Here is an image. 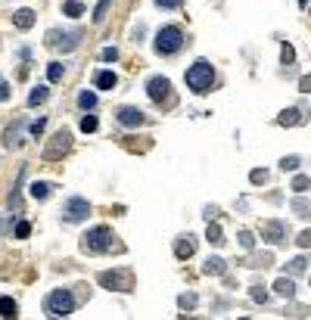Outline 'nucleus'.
I'll return each instance as SVG.
<instances>
[{"instance_id":"f257e3e1","label":"nucleus","mask_w":311,"mask_h":320,"mask_svg":"<svg viewBox=\"0 0 311 320\" xmlns=\"http://www.w3.org/2000/svg\"><path fill=\"white\" fill-rule=\"evenodd\" d=\"M184 81H187V87H190L193 94H206L209 87H212V81H215V68H212V62H209V59H196V62L187 68Z\"/></svg>"},{"instance_id":"f03ea898","label":"nucleus","mask_w":311,"mask_h":320,"mask_svg":"<svg viewBox=\"0 0 311 320\" xmlns=\"http://www.w3.org/2000/svg\"><path fill=\"white\" fill-rule=\"evenodd\" d=\"M156 53L159 56H171V53H177L180 47H184V31H180L177 25H165V28H159L156 34Z\"/></svg>"},{"instance_id":"7ed1b4c3","label":"nucleus","mask_w":311,"mask_h":320,"mask_svg":"<svg viewBox=\"0 0 311 320\" xmlns=\"http://www.w3.org/2000/svg\"><path fill=\"white\" fill-rule=\"evenodd\" d=\"M112 230L109 227H94V230H87V233L81 236V249L84 252H109V249H112Z\"/></svg>"},{"instance_id":"20e7f679","label":"nucleus","mask_w":311,"mask_h":320,"mask_svg":"<svg viewBox=\"0 0 311 320\" xmlns=\"http://www.w3.org/2000/svg\"><path fill=\"white\" fill-rule=\"evenodd\" d=\"M72 311H75V295L69 289H53L47 295V314L50 317H69Z\"/></svg>"},{"instance_id":"39448f33","label":"nucleus","mask_w":311,"mask_h":320,"mask_svg":"<svg viewBox=\"0 0 311 320\" xmlns=\"http://www.w3.org/2000/svg\"><path fill=\"white\" fill-rule=\"evenodd\" d=\"M69 149H72V134L69 131H56L53 140L47 143V149H44V158L47 162H56V158H63Z\"/></svg>"},{"instance_id":"423d86ee","label":"nucleus","mask_w":311,"mask_h":320,"mask_svg":"<svg viewBox=\"0 0 311 320\" xmlns=\"http://www.w3.org/2000/svg\"><path fill=\"white\" fill-rule=\"evenodd\" d=\"M87 215H90V202H87V199H81V196H72V199L63 205V218H66V221H72V224L84 221Z\"/></svg>"},{"instance_id":"0eeeda50","label":"nucleus","mask_w":311,"mask_h":320,"mask_svg":"<svg viewBox=\"0 0 311 320\" xmlns=\"http://www.w3.org/2000/svg\"><path fill=\"white\" fill-rule=\"evenodd\" d=\"M100 283L106 289L128 292V289H131V271H106V274H100Z\"/></svg>"},{"instance_id":"6e6552de","label":"nucleus","mask_w":311,"mask_h":320,"mask_svg":"<svg viewBox=\"0 0 311 320\" xmlns=\"http://www.w3.org/2000/svg\"><path fill=\"white\" fill-rule=\"evenodd\" d=\"M78 41H81V34L78 31H47V47H63L66 53L69 50H75L78 47Z\"/></svg>"},{"instance_id":"1a4fd4ad","label":"nucleus","mask_w":311,"mask_h":320,"mask_svg":"<svg viewBox=\"0 0 311 320\" xmlns=\"http://www.w3.org/2000/svg\"><path fill=\"white\" fill-rule=\"evenodd\" d=\"M146 94H150L153 103L168 100V94H171V81H168V78H162V75H156V78L146 81Z\"/></svg>"},{"instance_id":"9d476101","label":"nucleus","mask_w":311,"mask_h":320,"mask_svg":"<svg viewBox=\"0 0 311 320\" xmlns=\"http://www.w3.org/2000/svg\"><path fill=\"white\" fill-rule=\"evenodd\" d=\"M143 121H146V115H143L140 109H134V106L118 109V124H121V128H140Z\"/></svg>"},{"instance_id":"9b49d317","label":"nucleus","mask_w":311,"mask_h":320,"mask_svg":"<svg viewBox=\"0 0 311 320\" xmlns=\"http://www.w3.org/2000/svg\"><path fill=\"white\" fill-rule=\"evenodd\" d=\"M283 236H286V227H283L280 221H265V224H262V239H268L271 246L283 243Z\"/></svg>"},{"instance_id":"f8f14e48","label":"nucleus","mask_w":311,"mask_h":320,"mask_svg":"<svg viewBox=\"0 0 311 320\" xmlns=\"http://www.w3.org/2000/svg\"><path fill=\"white\" fill-rule=\"evenodd\" d=\"M193 252H196V243H193V236H190V233H187V236H180V239L174 243V255H177L180 261H184V258H190Z\"/></svg>"},{"instance_id":"ddd939ff","label":"nucleus","mask_w":311,"mask_h":320,"mask_svg":"<svg viewBox=\"0 0 311 320\" xmlns=\"http://www.w3.org/2000/svg\"><path fill=\"white\" fill-rule=\"evenodd\" d=\"M94 84H97V91H112V87L118 84V78H115V72H106L103 68V72L94 75Z\"/></svg>"},{"instance_id":"4468645a","label":"nucleus","mask_w":311,"mask_h":320,"mask_svg":"<svg viewBox=\"0 0 311 320\" xmlns=\"http://www.w3.org/2000/svg\"><path fill=\"white\" fill-rule=\"evenodd\" d=\"M13 25L22 28V31H28V28L34 25V13H31V10H16V13H13Z\"/></svg>"},{"instance_id":"2eb2a0df","label":"nucleus","mask_w":311,"mask_h":320,"mask_svg":"<svg viewBox=\"0 0 311 320\" xmlns=\"http://www.w3.org/2000/svg\"><path fill=\"white\" fill-rule=\"evenodd\" d=\"M274 292H277V295H283V298H292V295H296V286H292V280L280 277L277 283H274Z\"/></svg>"},{"instance_id":"dca6fc26","label":"nucleus","mask_w":311,"mask_h":320,"mask_svg":"<svg viewBox=\"0 0 311 320\" xmlns=\"http://www.w3.org/2000/svg\"><path fill=\"white\" fill-rule=\"evenodd\" d=\"M203 274H206V277H221V274H224V261H221V258H209L206 268H203Z\"/></svg>"},{"instance_id":"f3484780","label":"nucleus","mask_w":311,"mask_h":320,"mask_svg":"<svg viewBox=\"0 0 311 320\" xmlns=\"http://www.w3.org/2000/svg\"><path fill=\"white\" fill-rule=\"evenodd\" d=\"M28 193H31V199H47V196H50V184L34 181V184L28 187Z\"/></svg>"},{"instance_id":"a211bd4d","label":"nucleus","mask_w":311,"mask_h":320,"mask_svg":"<svg viewBox=\"0 0 311 320\" xmlns=\"http://www.w3.org/2000/svg\"><path fill=\"white\" fill-rule=\"evenodd\" d=\"M63 13L69 16V19H78V16H84V7H81V0H66Z\"/></svg>"},{"instance_id":"6ab92c4d","label":"nucleus","mask_w":311,"mask_h":320,"mask_svg":"<svg viewBox=\"0 0 311 320\" xmlns=\"http://www.w3.org/2000/svg\"><path fill=\"white\" fill-rule=\"evenodd\" d=\"M206 239H209L212 246H221V243H224V233H221V227H218V224H212V221H209V230H206Z\"/></svg>"},{"instance_id":"aec40b11","label":"nucleus","mask_w":311,"mask_h":320,"mask_svg":"<svg viewBox=\"0 0 311 320\" xmlns=\"http://www.w3.org/2000/svg\"><path fill=\"white\" fill-rule=\"evenodd\" d=\"M78 106H81V109H94V106H97V94L94 91H81L78 94Z\"/></svg>"},{"instance_id":"412c9836","label":"nucleus","mask_w":311,"mask_h":320,"mask_svg":"<svg viewBox=\"0 0 311 320\" xmlns=\"http://www.w3.org/2000/svg\"><path fill=\"white\" fill-rule=\"evenodd\" d=\"M19 314V308H16L13 298H0V317H16Z\"/></svg>"},{"instance_id":"4be33fe9","label":"nucleus","mask_w":311,"mask_h":320,"mask_svg":"<svg viewBox=\"0 0 311 320\" xmlns=\"http://www.w3.org/2000/svg\"><path fill=\"white\" fill-rule=\"evenodd\" d=\"M63 75H66V65L63 62H50L47 65V78L50 81H63Z\"/></svg>"},{"instance_id":"5701e85b","label":"nucleus","mask_w":311,"mask_h":320,"mask_svg":"<svg viewBox=\"0 0 311 320\" xmlns=\"http://www.w3.org/2000/svg\"><path fill=\"white\" fill-rule=\"evenodd\" d=\"M277 121H280V124H289V128H292V124H299L302 118H299V109H283Z\"/></svg>"},{"instance_id":"b1692460","label":"nucleus","mask_w":311,"mask_h":320,"mask_svg":"<svg viewBox=\"0 0 311 320\" xmlns=\"http://www.w3.org/2000/svg\"><path fill=\"white\" fill-rule=\"evenodd\" d=\"M47 97H50V94H47V87H34V91L28 94V106H41Z\"/></svg>"},{"instance_id":"393cba45","label":"nucleus","mask_w":311,"mask_h":320,"mask_svg":"<svg viewBox=\"0 0 311 320\" xmlns=\"http://www.w3.org/2000/svg\"><path fill=\"white\" fill-rule=\"evenodd\" d=\"M292 211H299V218H308L311 215V202L308 199H296L292 202Z\"/></svg>"},{"instance_id":"a878e982","label":"nucleus","mask_w":311,"mask_h":320,"mask_svg":"<svg viewBox=\"0 0 311 320\" xmlns=\"http://www.w3.org/2000/svg\"><path fill=\"white\" fill-rule=\"evenodd\" d=\"M97 128H100V121H97L94 115H84V118H81V131H84V134H94Z\"/></svg>"},{"instance_id":"bb28decb","label":"nucleus","mask_w":311,"mask_h":320,"mask_svg":"<svg viewBox=\"0 0 311 320\" xmlns=\"http://www.w3.org/2000/svg\"><path fill=\"white\" fill-rule=\"evenodd\" d=\"M109 4H112V0H100V4H97V10H94V22H103V19H106Z\"/></svg>"},{"instance_id":"cd10ccee","label":"nucleus","mask_w":311,"mask_h":320,"mask_svg":"<svg viewBox=\"0 0 311 320\" xmlns=\"http://www.w3.org/2000/svg\"><path fill=\"white\" fill-rule=\"evenodd\" d=\"M236 239H240V246L246 249V252H252V246H255V236L249 233V230H240V236H236Z\"/></svg>"},{"instance_id":"c85d7f7f","label":"nucleus","mask_w":311,"mask_h":320,"mask_svg":"<svg viewBox=\"0 0 311 320\" xmlns=\"http://www.w3.org/2000/svg\"><path fill=\"white\" fill-rule=\"evenodd\" d=\"M280 168H283V171H296V168H299V155H283V158H280Z\"/></svg>"},{"instance_id":"c756f323","label":"nucleus","mask_w":311,"mask_h":320,"mask_svg":"<svg viewBox=\"0 0 311 320\" xmlns=\"http://www.w3.org/2000/svg\"><path fill=\"white\" fill-rule=\"evenodd\" d=\"M308 187H311V181H308V177H302V174L296 177V181H292V190H296V193H305Z\"/></svg>"},{"instance_id":"7c9ffc66","label":"nucleus","mask_w":311,"mask_h":320,"mask_svg":"<svg viewBox=\"0 0 311 320\" xmlns=\"http://www.w3.org/2000/svg\"><path fill=\"white\" fill-rule=\"evenodd\" d=\"M31 233V224L28 221H19V224H16V236H19V239H25Z\"/></svg>"},{"instance_id":"2f4dec72","label":"nucleus","mask_w":311,"mask_h":320,"mask_svg":"<svg viewBox=\"0 0 311 320\" xmlns=\"http://www.w3.org/2000/svg\"><path fill=\"white\" fill-rule=\"evenodd\" d=\"M249 181H252V184H265V181H268V171H262V168H255V171L249 174Z\"/></svg>"},{"instance_id":"473e14b6","label":"nucleus","mask_w":311,"mask_h":320,"mask_svg":"<svg viewBox=\"0 0 311 320\" xmlns=\"http://www.w3.org/2000/svg\"><path fill=\"white\" fill-rule=\"evenodd\" d=\"M305 271V258H292L289 261V274H302Z\"/></svg>"},{"instance_id":"72a5a7b5","label":"nucleus","mask_w":311,"mask_h":320,"mask_svg":"<svg viewBox=\"0 0 311 320\" xmlns=\"http://www.w3.org/2000/svg\"><path fill=\"white\" fill-rule=\"evenodd\" d=\"M100 56H103L106 62H115V59H118V50H115V47H106V50L100 53Z\"/></svg>"},{"instance_id":"f704fd0d","label":"nucleus","mask_w":311,"mask_h":320,"mask_svg":"<svg viewBox=\"0 0 311 320\" xmlns=\"http://www.w3.org/2000/svg\"><path fill=\"white\" fill-rule=\"evenodd\" d=\"M193 305H196V295H193V292L180 295V308H193Z\"/></svg>"},{"instance_id":"c9c22d12","label":"nucleus","mask_w":311,"mask_h":320,"mask_svg":"<svg viewBox=\"0 0 311 320\" xmlns=\"http://www.w3.org/2000/svg\"><path fill=\"white\" fill-rule=\"evenodd\" d=\"M156 4L162 7V10H174V7H180L184 0H156Z\"/></svg>"},{"instance_id":"e433bc0d","label":"nucleus","mask_w":311,"mask_h":320,"mask_svg":"<svg viewBox=\"0 0 311 320\" xmlns=\"http://www.w3.org/2000/svg\"><path fill=\"white\" fill-rule=\"evenodd\" d=\"M4 100H10V84L0 78V103H4Z\"/></svg>"},{"instance_id":"4c0bfd02","label":"nucleus","mask_w":311,"mask_h":320,"mask_svg":"<svg viewBox=\"0 0 311 320\" xmlns=\"http://www.w3.org/2000/svg\"><path fill=\"white\" fill-rule=\"evenodd\" d=\"M252 298H255V301H268V292H265L262 286H255V289H252Z\"/></svg>"},{"instance_id":"58836bf2","label":"nucleus","mask_w":311,"mask_h":320,"mask_svg":"<svg viewBox=\"0 0 311 320\" xmlns=\"http://www.w3.org/2000/svg\"><path fill=\"white\" fill-rule=\"evenodd\" d=\"M44 124H47V118H38V121H34V124H31V134H34V137H38V134L44 131Z\"/></svg>"},{"instance_id":"ea45409f","label":"nucleus","mask_w":311,"mask_h":320,"mask_svg":"<svg viewBox=\"0 0 311 320\" xmlns=\"http://www.w3.org/2000/svg\"><path fill=\"white\" fill-rule=\"evenodd\" d=\"M299 246H302V249H308V246H311V230H305V233H299Z\"/></svg>"},{"instance_id":"a19ab883","label":"nucleus","mask_w":311,"mask_h":320,"mask_svg":"<svg viewBox=\"0 0 311 320\" xmlns=\"http://www.w3.org/2000/svg\"><path fill=\"white\" fill-rule=\"evenodd\" d=\"M280 56H283V62H292V56H296V53H292L289 44H283V53H280Z\"/></svg>"},{"instance_id":"79ce46f5","label":"nucleus","mask_w":311,"mask_h":320,"mask_svg":"<svg viewBox=\"0 0 311 320\" xmlns=\"http://www.w3.org/2000/svg\"><path fill=\"white\" fill-rule=\"evenodd\" d=\"M299 87H302L305 94H311V78H302V81H299Z\"/></svg>"},{"instance_id":"37998d69","label":"nucleus","mask_w":311,"mask_h":320,"mask_svg":"<svg viewBox=\"0 0 311 320\" xmlns=\"http://www.w3.org/2000/svg\"><path fill=\"white\" fill-rule=\"evenodd\" d=\"M7 224H10V221H4V218H0V233H4V230H7Z\"/></svg>"}]
</instances>
